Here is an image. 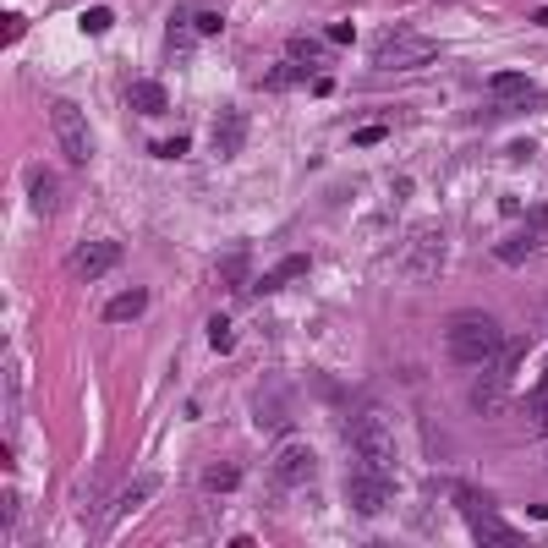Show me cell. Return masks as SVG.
Segmentation results:
<instances>
[{
    "label": "cell",
    "instance_id": "6",
    "mask_svg": "<svg viewBox=\"0 0 548 548\" xmlns=\"http://www.w3.org/2000/svg\"><path fill=\"white\" fill-rule=\"evenodd\" d=\"M434 55H439V44L423 39V34H389V39L373 50V66H378V72H411V66H428Z\"/></svg>",
    "mask_w": 548,
    "mask_h": 548
},
{
    "label": "cell",
    "instance_id": "35",
    "mask_svg": "<svg viewBox=\"0 0 548 548\" xmlns=\"http://www.w3.org/2000/svg\"><path fill=\"white\" fill-rule=\"evenodd\" d=\"M532 17H537V23H543V28H548V6H537V12H532Z\"/></svg>",
    "mask_w": 548,
    "mask_h": 548
},
{
    "label": "cell",
    "instance_id": "34",
    "mask_svg": "<svg viewBox=\"0 0 548 548\" xmlns=\"http://www.w3.org/2000/svg\"><path fill=\"white\" fill-rule=\"evenodd\" d=\"M225 23H220V12H198V34H220Z\"/></svg>",
    "mask_w": 548,
    "mask_h": 548
},
{
    "label": "cell",
    "instance_id": "13",
    "mask_svg": "<svg viewBox=\"0 0 548 548\" xmlns=\"http://www.w3.org/2000/svg\"><path fill=\"white\" fill-rule=\"evenodd\" d=\"M472 537H477L483 548H499V543H504V548H521V543H526V532L504 526V521H499V510H483V515H472Z\"/></svg>",
    "mask_w": 548,
    "mask_h": 548
},
{
    "label": "cell",
    "instance_id": "26",
    "mask_svg": "<svg viewBox=\"0 0 548 548\" xmlns=\"http://www.w3.org/2000/svg\"><path fill=\"white\" fill-rule=\"evenodd\" d=\"M286 61H302V66H313V61H318V39H291V44H286Z\"/></svg>",
    "mask_w": 548,
    "mask_h": 548
},
{
    "label": "cell",
    "instance_id": "18",
    "mask_svg": "<svg viewBox=\"0 0 548 548\" xmlns=\"http://www.w3.org/2000/svg\"><path fill=\"white\" fill-rule=\"evenodd\" d=\"M537 247H543V236L521 230V236H504V241L494 247V258H499V263H510V269H521V263H532V258H537Z\"/></svg>",
    "mask_w": 548,
    "mask_h": 548
},
{
    "label": "cell",
    "instance_id": "23",
    "mask_svg": "<svg viewBox=\"0 0 548 548\" xmlns=\"http://www.w3.org/2000/svg\"><path fill=\"white\" fill-rule=\"evenodd\" d=\"M526 417H532V434H543V439H548V373H543V384L532 389V406H526Z\"/></svg>",
    "mask_w": 548,
    "mask_h": 548
},
{
    "label": "cell",
    "instance_id": "10",
    "mask_svg": "<svg viewBox=\"0 0 548 548\" xmlns=\"http://www.w3.org/2000/svg\"><path fill=\"white\" fill-rule=\"evenodd\" d=\"M346 439H351V450L362 455V461H395V445H389V434H384V423H373V417H351L346 423Z\"/></svg>",
    "mask_w": 548,
    "mask_h": 548
},
{
    "label": "cell",
    "instance_id": "19",
    "mask_svg": "<svg viewBox=\"0 0 548 548\" xmlns=\"http://www.w3.org/2000/svg\"><path fill=\"white\" fill-rule=\"evenodd\" d=\"M143 308H149V291L137 286V291H121V297L104 308V318H110V324H132V318H143Z\"/></svg>",
    "mask_w": 548,
    "mask_h": 548
},
{
    "label": "cell",
    "instance_id": "11",
    "mask_svg": "<svg viewBox=\"0 0 548 548\" xmlns=\"http://www.w3.org/2000/svg\"><path fill=\"white\" fill-rule=\"evenodd\" d=\"M318 477V455L308 445H286L280 455H274V483L280 488H308Z\"/></svg>",
    "mask_w": 548,
    "mask_h": 548
},
{
    "label": "cell",
    "instance_id": "2",
    "mask_svg": "<svg viewBox=\"0 0 548 548\" xmlns=\"http://www.w3.org/2000/svg\"><path fill=\"white\" fill-rule=\"evenodd\" d=\"M521 362H526V340H504V346L488 357V373L472 384V411H477V417H499V411H504Z\"/></svg>",
    "mask_w": 548,
    "mask_h": 548
},
{
    "label": "cell",
    "instance_id": "17",
    "mask_svg": "<svg viewBox=\"0 0 548 548\" xmlns=\"http://www.w3.org/2000/svg\"><path fill=\"white\" fill-rule=\"evenodd\" d=\"M192 34H198V6H176V12H171V28H165L171 55H187V50H192Z\"/></svg>",
    "mask_w": 548,
    "mask_h": 548
},
{
    "label": "cell",
    "instance_id": "30",
    "mask_svg": "<svg viewBox=\"0 0 548 548\" xmlns=\"http://www.w3.org/2000/svg\"><path fill=\"white\" fill-rule=\"evenodd\" d=\"M187 149H192V137H165V143H154V154H160V160H181Z\"/></svg>",
    "mask_w": 548,
    "mask_h": 548
},
{
    "label": "cell",
    "instance_id": "12",
    "mask_svg": "<svg viewBox=\"0 0 548 548\" xmlns=\"http://www.w3.org/2000/svg\"><path fill=\"white\" fill-rule=\"evenodd\" d=\"M488 99H494L499 110H532V104H543V99L532 93V77H521V72H499V77L488 83Z\"/></svg>",
    "mask_w": 548,
    "mask_h": 548
},
{
    "label": "cell",
    "instance_id": "25",
    "mask_svg": "<svg viewBox=\"0 0 548 548\" xmlns=\"http://www.w3.org/2000/svg\"><path fill=\"white\" fill-rule=\"evenodd\" d=\"M455 504H461V510H466V515H483V510H494V499H488V494H483V488H466V483H461V488H455Z\"/></svg>",
    "mask_w": 548,
    "mask_h": 548
},
{
    "label": "cell",
    "instance_id": "1",
    "mask_svg": "<svg viewBox=\"0 0 548 548\" xmlns=\"http://www.w3.org/2000/svg\"><path fill=\"white\" fill-rule=\"evenodd\" d=\"M499 346H504V335H499V324L488 313H455L450 329H445V351L461 367H483Z\"/></svg>",
    "mask_w": 548,
    "mask_h": 548
},
{
    "label": "cell",
    "instance_id": "33",
    "mask_svg": "<svg viewBox=\"0 0 548 548\" xmlns=\"http://www.w3.org/2000/svg\"><path fill=\"white\" fill-rule=\"evenodd\" d=\"M384 137H389V132L373 121V126H357V132H351V143H362V149H367V143H384Z\"/></svg>",
    "mask_w": 548,
    "mask_h": 548
},
{
    "label": "cell",
    "instance_id": "22",
    "mask_svg": "<svg viewBox=\"0 0 548 548\" xmlns=\"http://www.w3.org/2000/svg\"><path fill=\"white\" fill-rule=\"evenodd\" d=\"M302 77H308V66H302V61H286V66H274V72L263 77V88H269V93H286V88H297Z\"/></svg>",
    "mask_w": 548,
    "mask_h": 548
},
{
    "label": "cell",
    "instance_id": "9",
    "mask_svg": "<svg viewBox=\"0 0 548 548\" xmlns=\"http://www.w3.org/2000/svg\"><path fill=\"white\" fill-rule=\"evenodd\" d=\"M23 187H28L34 220H55V209H61V198H66V176H55L50 165H34V171L23 176Z\"/></svg>",
    "mask_w": 548,
    "mask_h": 548
},
{
    "label": "cell",
    "instance_id": "32",
    "mask_svg": "<svg viewBox=\"0 0 548 548\" xmlns=\"http://www.w3.org/2000/svg\"><path fill=\"white\" fill-rule=\"evenodd\" d=\"M0 521H6V537H17V494L6 488V499H0Z\"/></svg>",
    "mask_w": 548,
    "mask_h": 548
},
{
    "label": "cell",
    "instance_id": "8",
    "mask_svg": "<svg viewBox=\"0 0 548 548\" xmlns=\"http://www.w3.org/2000/svg\"><path fill=\"white\" fill-rule=\"evenodd\" d=\"M121 258H126V247H121V241H77V247H72V258H66V269L77 274V280H99V274H110Z\"/></svg>",
    "mask_w": 548,
    "mask_h": 548
},
{
    "label": "cell",
    "instance_id": "31",
    "mask_svg": "<svg viewBox=\"0 0 548 548\" xmlns=\"http://www.w3.org/2000/svg\"><path fill=\"white\" fill-rule=\"evenodd\" d=\"M526 230H532V236H548V203H532V209H526Z\"/></svg>",
    "mask_w": 548,
    "mask_h": 548
},
{
    "label": "cell",
    "instance_id": "15",
    "mask_svg": "<svg viewBox=\"0 0 548 548\" xmlns=\"http://www.w3.org/2000/svg\"><path fill=\"white\" fill-rule=\"evenodd\" d=\"M241 110L236 104H220V115H214V149H220V160H230L236 149H241Z\"/></svg>",
    "mask_w": 548,
    "mask_h": 548
},
{
    "label": "cell",
    "instance_id": "5",
    "mask_svg": "<svg viewBox=\"0 0 548 548\" xmlns=\"http://www.w3.org/2000/svg\"><path fill=\"white\" fill-rule=\"evenodd\" d=\"M50 126H55V143H61V154H66V165H88L93 160V137H88V121H83V110L77 104H50Z\"/></svg>",
    "mask_w": 548,
    "mask_h": 548
},
{
    "label": "cell",
    "instance_id": "3",
    "mask_svg": "<svg viewBox=\"0 0 548 548\" xmlns=\"http://www.w3.org/2000/svg\"><path fill=\"white\" fill-rule=\"evenodd\" d=\"M291 395H297V389H291L286 373H263V378H258V389H252V417H258L263 434H291V423H297Z\"/></svg>",
    "mask_w": 548,
    "mask_h": 548
},
{
    "label": "cell",
    "instance_id": "7",
    "mask_svg": "<svg viewBox=\"0 0 548 548\" xmlns=\"http://www.w3.org/2000/svg\"><path fill=\"white\" fill-rule=\"evenodd\" d=\"M154 488H160V477H154V472H137V477L121 488V499H115V504H104V515L93 521V532H99V537H104V532H115L132 510H143V504L154 499Z\"/></svg>",
    "mask_w": 548,
    "mask_h": 548
},
{
    "label": "cell",
    "instance_id": "27",
    "mask_svg": "<svg viewBox=\"0 0 548 548\" xmlns=\"http://www.w3.org/2000/svg\"><path fill=\"white\" fill-rule=\"evenodd\" d=\"M209 346H214V351H230V318H225V313L209 318Z\"/></svg>",
    "mask_w": 548,
    "mask_h": 548
},
{
    "label": "cell",
    "instance_id": "4",
    "mask_svg": "<svg viewBox=\"0 0 548 548\" xmlns=\"http://www.w3.org/2000/svg\"><path fill=\"white\" fill-rule=\"evenodd\" d=\"M346 499H351L357 515H378V510L395 499V477H389V466L357 455V466H351V477H346Z\"/></svg>",
    "mask_w": 548,
    "mask_h": 548
},
{
    "label": "cell",
    "instance_id": "20",
    "mask_svg": "<svg viewBox=\"0 0 548 548\" xmlns=\"http://www.w3.org/2000/svg\"><path fill=\"white\" fill-rule=\"evenodd\" d=\"M126 104H132L137 115H160V110H165V88H160V83H132V88H126Z\"/></svg>",
    "mask_w": 548,
    "mask_h": 548
},
{
    "label": "cell",
    "instance_id": "14",
    "mask_svg": "<svg viewBox=\"0 0 548 548\" xmlns=\"http://www.w3.org/2000/svg\"><path fill=\"white\" fill-rule=\"evenodd\" d=\"M439 258H445V236H423V241H411L406 247V274H439Z\"/></svg>",
    "mask_w": 548,
    "mask_h": 548
},
{
    "label": "cell",
    "instance_id": "21",
    "mask_svg": "<svg viewBox=\"0 0 548 548\" xmlns=\"http://www.w3.org/2000/svg\"><path fill=\"white\" fill-rule=\"evenodd\" d=\"M220 280H225V286H247V280H252V252H247V247H230V252L220 258Z\"/></svg>",
    "mask_w": 548,
    "mask_h": 548
},
{
    "label": "cell",
    "instance_id": "16",
    "mask_svg": "<svg viewBox=\"0 0 548 548\" xmlns=\"http://www.w3.org/2000/svg\"><path fill=\"white\" fill-rule=\"evenodd\" d=\"M308 263H313L308 252H291V258H286L280 269H269V274H263V280H252V291H258V297H269V291H280V286H291V280H302V274H308Z\"/></svg>",
    "mask_w": 548,
    "mask_h": 548
},
{
    "label": "cell",
    "instance_id": "28",
    "mask_svg": "<svg viewBox=\"0 0 548 548\" xmlns=\"http://www.w3.org/2000/svg\"><path fill=\"white\" fill-rule=\"evenodd\" d=\"M110 23H115V17H110V6H88V12H83V34H104Z\"/></svg>",
    "mask_w": 548,
    "mask_h": 548
},
{
    "label": "cell",
    "instance_id": "29",
    "mask_svg": "<svg viewBox=\"0 0 548 548\" xmlns=\"http://www.w3.org/2000/svg\"><path fill=\"white\" fill-rule=\"evenodd\" d=\"M28 34V17H17V12H6V17H0V39H6V44H17Z\"/></svg>",
    "mask_w": 548,
    "mask_h": 548
},
{
    "label": "cell",
    "instance_id": "24",
    "mask_svg": "<svg viewBox=\"0 0 548 548\" xmlns=\"http://www.w3.org/2000/svg\"><path fill=\"white\" fill-rule=\"evenodd\" d=\"M236 483H241V472H236L230 461H220V466H209V472H203V488H209V494H230Z\"/></svg>",
    "mask_w": 548,
    "mask_h": 548
}]
</instances>
